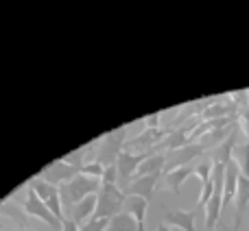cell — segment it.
Returning <instances> with one entry per match:
<instances>
[{
	"label": "cell",
	"mask_w": 249,
	"mask_h": 231,
	"mask_svg": "<svg viewBox=\"0 0 249 231\" xmlns=\"http://www.w3.org/2000/svg\"><path fill=\"white\" fill-rule=\"evenodd\" d=\"M212 194H214V181H208L206 185H201V194H199V201H197V205H195V210L206 207L208 203H210Z\"/></svg>",
	"instance_id": "cell-22"
},
{
	"label": "cell",
	"mask_w": 249,
	"mask_h": 231,
	"mask_svg": "<svg viewBox=\"0 0 249 231\" xmlns=\"http://www.w3.org/2000/svg\"><path fill=\"white\" fill-rule=\"evenodd\" d=\"M247 203H249V177L241 175L238 192H236V198H234V225H232L234 231L241 229L243 216H245V210H247Z\"/></svg>",
	"instance_id": "cell-9"
},
{
	"label": "cell",
	"mask_w": 249,
	"mask_h": 231,
	"mask_svg": "<svg viewBox=\"0 0 249 231\" xmlns=\"http://www.w3.org/2000/svg\"><path fill=\"white\" fill-rule=\"evenodd\" d=\"M94 212H96V194H92V197L79 201L77 205L68 212V218L74 220L79 227H83V225L88 223V218H90V216L94 218Z\"/></svg>",
	"instance_id": "cell-12"
},
{
	"label": "cell",
	"mask_w": 249,
	"mask_h": 231,
	"mask_svg": "<svg viewBox=\"0 0 249 231\" xmlns=\"http://www.w3.org/2000/svg\"><path fill=\"white\" fill-rule=\"evenodd\" d=\"M118 166L116 164H112V166H105V175L103 179H101V183H109V185H118Z\"/></svg>",
	"instance_id": "cell-24"
},
{
	"label": "cell",
	"mask_w": 249,
	"mask_h": 231,
	"mask_svg": "<svg viewBox=\"0 0 249 231\" xmlns=\"http://www.w3.org/2000/svg\"><path fill=\"white\" fill-rule=\"evenodd\" d=\"M166 135H168V133L166 131H160V129H146L144 133H140L136 140L127 142L124 146H127V148H142V146H151V150H153V144L158 146Z\"/></svg>",
	"instance_id": "cell-16"
},
{
	"label": "cell",
	"mask_w": 249,
	"mask_h": 231,
	"mask_svg": "<svg viewBox=\"0 0 249 231\" xmlns=\"http://www.w3.org/2000/svg\"><path fill=\"white\" fill-rule=\"evenodd\" d=\"M158 177L160 175H146V177H138L133 179L127 188L123 190L127 197H140L144 201H153V190H155V183H158Z\"/></svg>",
	"instance_id": "cell-8"
},
{
	"label": "cell",
	"mask_w": 249,
	"mask_h": 231,
	"mask_svg": "<svg viewBox=\"0 0 249 231\" xmlns=\"http://www.w3.org/2000/svg\"><path fill=\"white\" fill-rule=\"evenodd\" d=\"M107 227H109L107 218H90L81 227V231H107Z\"/></svg>",
	"instance_id": "cell-23"
},
{
	"label": "cell",
	"mask_w": 249,
	"mask_h": 231,
	"mask_svg": "<svg viewBox=\"0 0 249 231\" xmlns=\"http://www.w3.org/2000/svg\"><path fill=\"white\" fill-rule=\"evenodd\" d=\"M107 231H138V223L129 212H121L118 216H114V218L109 220Z\"/></svg>",
	"instance_id": "cell-18"
},
{
	"label": "cell",
	"mask_w": 249,
	"mask_h": 231,
	"mask_svg": "<svg viewBox=\"0 0 249 231\" xmlns=\"http://www.w3.org/2000/svg\"><path fill=\"white\" fill-rule=\"evenodd\" d=\"M203 231H206V229H203ZM210 231H234V229H232V227H228V225H223V223H219L214 229H210Z\"/></svg>",
	"instance_id": "cell-27"
},
{
	"label": "cell",
	"mask_w": 249,
	"mask_h": 231,
	"mask_svg": "<svg viewBox=\"0 0 249 231\" xmlns=\"http://www.w3.org/2000/svg\"><path fill=\"white\" fill-rule=\"evenodd\" d=\"M203 153H206V148H203L199 142L197 144H186L177 150H171V153H166L164 175H168V172L177 170V168H181V166H190V162H193L195 157H199V155H203Z\"/></svg>",
	"instance_id": "cell-6"
},
{
	"label": "cell",
	"mask_w": 249,
	"mask_h": 231,
	"mask_svg": "<svg viewBox=\"0 0 249 231\" xmlns=\"http://www.w3.org/2000/svg\"><path fill=\"white\" fill-rule=\"evenodd\" d=\"M81 175L94 177V179H103L105 166L99 162V159H94V162H90V164H83V166H81Z\"/></svg>",
	"instance_id": "cell-21"
},
{
	"label": "cell",
	"mask_w": 249,
	"mask_h": 231,
	"mask_svg": "<svg viewBox=\"0 0 249 231\" xmlns=\"http://www.w3.org/2000/svg\"><path fill=\"white\" fill-rule=\"evenodd\" d=\"M144 157L146 155L144 153H140V155H131L129 150H123L121 155H118V159H116V166H118V185H121V190H124L129 183H131V177L138 172V168H140V164L144 162Z\"/></svg>",
	"instance_id": "cell-7"
},
{
	"label": "cell",
	"mask_w": 249,
	"mask_h": 231,
	"mask_svg": "<svg viewBox=\"0 0 249 231\" xmlns=\"http://www.w3.org/2000/svg\"><path fill=\"white\" fill-rule=\"evenodd\" d=\"M61 231H81V227H79L74 220H70V218H66L64 220V227H61Z\"/></svg>",
	"instance_id": "cell-26"
},
{
	"label": "cell",
	"mask_w": 249,
	"mask_h": 231,
	"mask_svg": "<svg viewBox=\"0 0 249 231\" xmlns=\"http://www.w3.org/2000/svg\"><path fill=\"white\" fill-rule=\"evenodd\" d=\"M234 162L238 164V168H241V172L245 177H249V142H245V144L236 146L234 148Z\"/></svg>",
	"instance_id": "cell-19"
},
{
	"label": "cell",
	"mask_w": 249,
	"mask_h": 231,
	"mask_svg": "<svg viewBox=\"0 0 249 231\" xmlns=\"http://www.w3.org/2000/svg\"><path fill=\"white\" fill-rule=\"evenodd\" d=\"M238 133H241V127L236 124V127H234V131H232V135H230L221 146H216V148L212 150V164H225V166H228V164L232 162L234 148H236V137H238Z\"/></svg>",
	"instance_id": "cell-13"
},
{
	"label": "cell",
	"mask_w": 249,
	"mask_h": 231,
	"mask_svg": "<svg viewBox=\"0 0 249 231\" xmlns=\"http://www.w3.org/2000/svg\"><path fill=\"white\" fill-rule=\"evenodd\" d=\"M155 231H171V229H168V225H166V223H160V225H158V229H155Z\"/></svg>",
	"instance_id": "cell-28"
},
{
	"label": "cell",
	"mask_w": 249,
	"mask_h": 231,
	"mask_svg": "<svg viewBox=\"0 0 249 231\" xmlns=\"http://www.w3.org/2000/svg\"><path fill=\"white\" fill-rule=\"evenodd\" d=\"M124 207H127L124 212H129L136 218L138 231H146V207H149V201H144L140 197H127Z\"/></svg>",
	"instance_id": "cell-15"
},
{
	"label": "cell",
	"mask_w": 249,
	"mask_h": 231,
	"mask_svg": "<svg viewBox=\"0 0 249 231\" xmlns=\"http://www.w3.org/2000/svg\"><path fill=\"white\" fill-rule=\"evenodd\" d=\"M22 212H24V214H29V216H35V218H39V220H44V223H48V227H53L55 231H61V227H64V223L55 218V214L48 210V205L37 197V192H35L31 185H29V190H26Z\"/></svg>",
	"instance_id": "cell-2"
},
{
	"label": "cell",
	"mask_w": 249,
	"mask_h": 231,
	"mask_svg": "<svg viewBox=\"0 0 249 231\" xmlns=\"http://www.w3.org/2000/svg\"><path fill=\"white\" fill-rule=\"evenodd\" d=\"M124 135H127V127H123L121 131H112L109 135H105L103 140H101L99 162L103 164V166H112V164H116L118 155L123 153L121 148L127 144V142H124Z\"/></svg>",
	"instance_id": "cell-4"
},
{
	"label": "cell",
	"mask_w": 249,
	"mask_h": 231,
	"mask_svg": "<svg viewBox=\"0 0 249 231\" xmlns=\"http://www.w3.org/2000/svg\"><path fill=\"white\" fill-rule=\"evenodd\" d=\"M195 218H197V210H171L164 214L162 223L171 225V227H179L184 231H197L195 229Z\"/></svg>",
	"instance_id": "cell-11"
},
{
	"label": "cell",
	"mask_w": 249,
	"mask_h": 231,
	"mask_svg": "<svg viewBox=\"0 0 249 231\" xmlns=\"http://www.w3.org/2000/svg\"><path fill=\"white\" fill-rule=\"evenodd\" d=\"M79 172H81V168L72 166V164L64 162V159H57V162H53L51 166L44 168V170L39 172V177H42V179H46L48 183H53V185H57V188H59V185L72 181Z\"/></svg>",
	"instance_id": "cell-5"
},
{
	"label": "cell",
	"mask_w": 249,
	"mask_h": 231,
	"mask_svg": "<svg viewBox=\"0 0 249 231\" xmlns=\"http://www.w3.org/2000/svg\"><path fill=\"white\" fill-rule=\"evenodd\" d=\"M127 203V194L121 190V185L101 183V190L96 192V212L94 218H107L112 220L114 216L121 214L123 205Z\"/></svg>",
	"instance_id": "cell-1"
},
{
	"label": "cell",
	"mask_w": 249,
	"mask_h": 231,
	"mask_svg": "<svg viewBox=\"0 0 249 231\" xmlns=\"http://www.w3.org/2000/svg\"><path fill=\"white\" fill-rule=\"evenodd\" d=\"M190 175H195V168L193 166H181V168H177V170L168 172V175H166V185L171 188V192L179 194L181 183H184Z\"/></svg>",
	"instance_id": "cell-17"
},
{
	"label": "cell",
	"mask_w": 249,
	"mask_h": 231,
	"mask_svg": "<svg viewBox=\"0 0 249 231\" xmlns=\"http://www.w3.org/2000/svg\"><path fill=\"white\" fill-rule=\"evenodd\" d=\"M31 188H33L35 192H37V197L48 205V210L55 214V218L64 223L66 216H64V203H61L59 188L53 185V183H48V181L42 179V177H35V179L31 181Z\"/></svg>",
	"instance_id": "cell-3"
},
{
	"label": "cell",
	"mask_w": 249,
	"mask_h": 231,
	"mask_svg": "<svg viewBox=\"0 0 249 231\" xmlns=\"http://www.w3.org/2000/svg\"><path fill=\"white\" fill-rule=\"evenodd\" d=\"M160 118H162V112H158V114H153V116H146V129H158V124H160Z\"/></svg>",
	"instance_id": "cell-25"
},
{
	"label": "cell",
	"mask_w": 249,
	"mask_h": 231,
	"mask_svg": "<svg viewBox=\"0 0 249 231\" xmlns=\"http://www.w3.org/2000/svg\"><path fill=\"white\" fill-rule=\"evenodd\" d=\"M164 166H166V153H149L144 157V162L140 164V168H138L136 179L146 175H162Z\"/></svg>",
	"instance_id": "cell-14"
},
{
	"label": "cell",
	"mask_w": 249,
	"mask_h": 231,
	"mask_svg": "<svg viewBox=\"0 0 249 231\" xmlns=\"http://www.w3.org/2000/svg\"><path fill=\"white\" fill-rule=\"evenodd\" d=\"M212 170H214L212 159H206V162H201L197 168H195V177L201 181V185H206L208 181H212Z\"/></svg>",
	"instance_id": "cell-20"
},
{
	"label": "cell",
	"mask_w": 249,
	"mask_h": 231,
	"mask_svg": "<svg viewBox=\"0 0 249 231\" xmlns=\"http://www.w3.org/2000/svg\"><path fill=\"white\" fill-rule=\"evenodd\" d=\"M241 168H238V164L230 162L228 168H225V185H223V207L230 205V203L236 198V192H238V181H241Z\"/></svg>",
	"instance_id": "cell-10"
}]
</instances>
